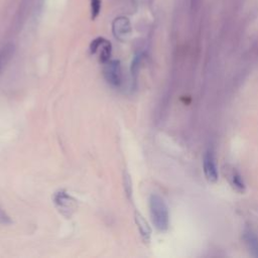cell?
I'll return each instance as SVG.
<instances>
[{
  "label": "cell",
  "instance_id": "obj_1",
  "mask_svg": "<svg viewBox=\"0 0 258 258\" xmlns=\"http://www.w3.org/2000/svg\"><path fill=\"white\" fill-rule=\"evenodd\" d=\"M149 211L153 225L157 230L166 231L169 225L168 209L165 201L159 195H151L149 198Z\"/></svg>",
  "mask_w": 258,
  "mask_h": 258
},
{
  "label": "cell",
  "instance_id": "obj_2",
  "mask_svg": "<svg viewBox=\"0 0 258 258\" xmlns=\"http://www.w3.org/2000/svg\"><path fill=\"white\" fill-rule=\"evenodd\" d=\"M54 201L60 212L68 218L71 217L78 208L77 200L64 191L55 193Z\"/></svg>",
  "mask_w": 258,
  "mask_h": 258
},
{
  "label": "cell",
  "instance_id": "obj_3",
  "mask_svg": "<svg viewBox=\"0 0 258 258\" xmlns=\"http://www.w3.org/2000/svg\"><path fill=\"white\" fill-rule=\"evenodd\" d=\"M104 77L106 81L114 86V87H119L122 82V72L120 62L117 60L108 61L104 64Z\"/></svg>",
  "mask_w": 258,
  "mask_h": 258
},
{
  "label": "cell",
  "instance_id": "obj_4",
  "mask_svg": "<svg viewBox=\"0 0 258 258\" xmlns=\"http://www.w3.org/2000/svg\"><path fill=\"white\" fill-rule=\"evenodd\" d=\"M111 49L112 47L110 42L102 37H98L94 39L90 46L91 54L99 53V59L103 64H105L110 60Z\"/></svg>",
  "mask_w": 258,
  "mask_h": 258
},
{
  "label": "cell",
  "instance_id": "obj_5",
  "mask_svg": "<svg viewBox=\"0 0 258 258\" xmlns=\"http://www.w3.org/2000/svg\"><path fill=\"white\" fill-rule=\"evenodd\" d=\"M204 174L206 179L210 183H216L218 181V169L215 163L214 154L211 151H208L204 156Z\"/></svg>",
  "mask_w": 258,
  "mask_h": 258
},
{
  "label": "cell",
  "instance_id": "obj_6",
  "mask_svg": "<svg viewBox=\"0 0 258 258\" xmlns=\"http://www.w3.org/2000/svg\"><path fill=\"white\" fill-rule=\"evenodd\" d=\"M112 27H113L114 36H115L120 40L126 39L129 34H130L131 32L130 22H129L128 18H123V17L118 18L114 20Z\"/></svg>",
  "mask_w": 258,
  "mask_h": 258
},
{
  "label": "cell",
  "instance_id": "obj_7",
  "mask_svg": "<svg viewBox=\"0 0 258 258\" xmlns=\"http://www.w3.org/2000/svg\"><path fill=\"white\" fill-rule=\"evenodd\" d=\"M244 241L246 243V245L251 252V254L254 257H258V236L256 233H254L251 230H246L244 232Z\"/></svg>",
  "mask_w": 258,
  "mask_h": 258
},
{
  "label": "cell",
  "instance_id": "obj_8",
  "mask_svg": "<svg viewBox=\"0 0 258 258\" xmlns=\"http://www.w3.org/2000/svg\"><path fill=\"white\" fill-rule=\"evenodd\" d=\"M135 223L138 227V230H139L142 238L147 241L150 238L151 229H150L147 221L137 212L135 213Z\"/></svg>",
  "mask_w": 258,
  "mask_h": 258
},
{
  "label": "cell",
  "instance_id": "obj_9",
  "mask_svg": "<svg viewBox=\"0 0 258 258\" xmlns=\"http://www.w3.org/2000/svg\"><path fill=\"white\" fill-rule=\"evenodd\" d=\"M13 52H14V47L12 45H8L0 51V74H1L2 70L5 68L6 64L11 59Z\"/></svg>",
  "mask_w": 258,
  "mask_h": 258
},
{
  "label": "cell",
  "instance_id": "obj_10",
  "mask_svg": "<svg viewBox=\"0 0 258 258\" xmlns=\"http://www.w3.org/2000/svg\"><path fill=\"white\" fill-rule=\"evenodd\" d=\"M232 182H233V185L234 187L239 190V191H244L245 189V184L243 182V179L241 178V176L238 173H234L232 175Z\"/></svg>",
  "mask_w": 258,
  "mask_h": 258
},
{
  "label": "cell",
  "instance_id": "obj_11",
  "mask_svg": "<svg viewBox=\"0 0 258 258\" xmlns=\"http://www.w3.org/2000/svg\"><path fill=\"white\" fill-rule=\"evenodd\" d=\"M101 9V0H91V13L92 19H95Z\"/></svg>",
  "mask_w": 258,
  "mask_h": 258
},
{
  "label": "cell",
  "instance_id": "obj_12",
  "mask_svg": "<svg viewBox=\"0 0 258 258\" xmlns=\"http://www.w3.org/2000/svg\"><path fill=\"white\" fill-rule=\"evenodd\" d=\"M124 188H125V192L128 196V198H130L131 193H132V187H131V180L130 177L127 173L124 174Z\"/></svg>",
  "mask_w": 258,
  "mask_h": 258
},
{
  "label": "cell",
  "instance_id": "obj_13",
  "mask_svg": "<svg viewBox=\"0 0 258 258\" xmlns=\"http://www.w3.org/2000/svg\"><path fill=\"white\" fill-rule=\"evenodd\" d=\"M0 222H2V223H9L10 222L8 216L2 211V209H0Z\"/></svg>",
  "mask_w": 258,
  "mask_h": 258
}]
</instances>
